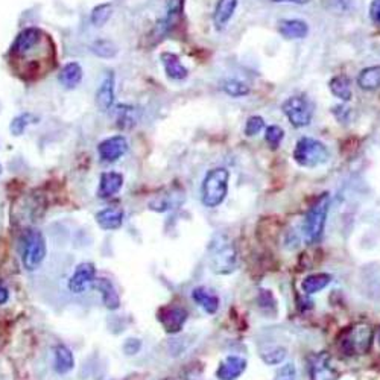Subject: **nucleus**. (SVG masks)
I'll list each match as a JSON object with an SVG mask.
<instances>
[{
    "instance_id": "obj_26",
    "label": "nucleus",
    "mask_w": 380,
    "mask_h": 380,
    "mask_svg": "<svg viewBox=\"0 0 380 380\" xmlns=\"http://www.w3.org/2000/svg\"><path fill=\"white\" fill-rule=\"evenodd\" d=\"M328 88L330 92H332L333 96H336L338 99H341V101H350L351 99V82L350 79L344 77V75H340V77H335L332 81L328 82Z\"/></svg>"
},
{
    "instance_id": "obj_12",
    "label": "nucleus",
    "mask_w": 380,
    "mask_h": 380,
    "mask_svg": "<svg viewBox=\"0 0 380 380\" xmlns=\"http://www.w3.org/2000/svg\"><path fill=\"white\" fill-rule=\"evenodd\" d=\"M159 321L163 326L164 332L169 335L180 333L183 330L187 321V312L178 306H166V308L160 309Z\"/></svg>"
},
{
    "instance_id": "obj_36",
    "label": "nucleus",
    "mask_w": 380,
    "mask_h": 380,
    "mask_svg": "<svg viewBox=\"0 0 380 380\" xmlns=\"http://www.w3.org/2000/svg\"><path fill=\"white\" fill-rule=\"evenodd\" d=\"M370 17L376 24H380V0H373V2H371Z\"/></svg>"
},
{
    "instance_id": "obj_16",
    "label": "nucleus",
    "mask_w": 380,
    "mask_h": 380,
    "mask_svg": "<svg viewBox=\"0 0 380 380\" xmlns=\"http://www.w3.org/2000/svg\"><path fill=\"white\" fill-rule=\"evenodd\" d=\"M192 300L200 306V308L209 313V315H214L219 310V296L214 294L212 289L205 286H198L192 291Z\"/></svg>"
},
{
    "instance_id": "obj_10",
    "label": "nucleus",
    "mask_w": 380,
    "mask_h": 380,
    "mask_svg": "<svg viewBox=\"0 0 380 380\" xmlns=\"http://www.w3.org/2000/svg\"><path fill=\"white\" fill-rule=\"evenodd\" d=\"M96 268L92 262H82L69 278V291L72 294H84L92 289L96 282Z\"/></svg>"
},
{
    "instance_id": "obj_38",
    "label": "nucleus",
    "mask_w": 380,
    "mask_h": 380,
    "mask_svg": "<svg viewBox=\"0 0 380 380\" xmlns=\"http://www.w3.org/2000/svg\"><path fill=\"white\" fill-rule=\"evenodd\" d=\"M272 2H276V3H296V5H306V3H309L310 0H272Z\"/></svg>"
},
{
    "instance_id": "obj_22",
    "label": "nucleus",
    "mask_w": 380,
    "mask_h": 380,
    "mask_svg": "<svg viewBox=\"0 0 380 380\" xmlns=\"http://www.w3.org/2000/svg\"><path fill=\"white\" fill-rule=\"evenodd\" d=\"M278 31L286 40H301L304 37H308L309 26H308V23L303 22V20L291 19V20L280 22Z\"/></svg>"
},
{
    "instance_id": "obj_25",
    "label": "nucleus",
    "mask_w": 380,
    "mask_h": 380,
    "mask_svg": "<svg viewBox=\"0 0 380 380\" xmlns=\"http://www.w3.org/2000/svg\"><path fill=\"white\" fill-rule=\"evenodd\" d=\"M358 86L365 92H374L380 88V65H371L363 69L358 77Z\"/></svg>"
},
{
    "instance_id": "obj_34",
    "label": "nucleus",
    "mask_w": 380,
    "mask_h": 380,
    "mask_svg": "<svg viewBox=\"0 0 380 380\" xmlns=\"http://www.w3.org/2000/svg\"><path fill=\"white\" fill-rule=\"evenodd\" d=\"M295 377H296V368L291 362L285 363V365L280 368L276 374V380H295Z\"/></svg>"
},
{
    "instance_id": "obj_20",
    "label": "nucleus",
    "mask_w": 380,
    "mask_h": 380,
    "mask_svg": "<svg viewBox=\"0 0 380 380\" xmlns=\"http://www.w3.org/2000/svg\"><path fill=\"white\" fill-rule=\"evenodd\" d=\"M160 60L163 63L164 73L166 77L172 81H183L189 77V70L184 68L183 63H181L180 56L172 54V52H163Z\"/></svg>"
},
{
    "instance_id": "obj_2",
    "label": "nucleus",
    "mask_w": 380,
    "mask_h": 380,
    "mask_svg": "<svg viewBox=\"0 0 380 380\" xmlns=\"http://www.w3.org/2000/svg\"><path fill=\"white\" fill-rule=\"evenodd\" d=\"M230 172L225 168H214L205 173L201 184V203L204 207L216 209L228 195Z\"/></svg>"
},
{
    "instance_id": "obj_18",
    "label": "nucleus",
    "mask_w": 380,
    "mask_h": 380,
    "mask_svg": "<svg viewBox=\"0 0 380 380\" xmlns=\"http://www.w3.org/2000/svg\"><path fill=\"white\" fill-rule=\"evenodd\" d=\"M54 353V370L58 374H69L70 371L75 368V358H73V353L65 347L64 344H58L52 349Z\"/></svg>"
},
{
    "instance_id": "obj_15",
    "label": "nucleus",
    "mask_w": 380,
    "mask_h": 380,
    "mask_svg": "<svg viewBox=\"0 0 380 380\" xmlns=\"http://www.w3.org/2000/svg\"><path fill=\"white\" fill-rule=\"evenodd\" d=\"M96 224L105 231L119 230L125 221V212L122 207H106L96 213Z\"/></svg>"
},
{
    "instance_id": "obj_13",
    "label": "nucleus",
    "mask_w": 380,
    "mask_h": 380,
    "mask_svg": "<svg viewBox=\"0 0 380 380\" xmlns=\"http://www.w3.org/2000/svg\"><path fill=\"white\" fill-rule=\"evenodd\" d=\"M248 367L245 358L237 356V354H230L219 363L216 370L218 380H237L241 377Z\"/></svg>"
},
{
    "instance_id": "obj_39",
    "label": "nucleus",
    "mask_w": 380,
    "mask_h": 380,
    "mask_svg": "<svg viewBox=\"0 0 380 380\" xmlns=\"http://www.w3.org/2000/svg\"><path fill=\"white\" fill-rule=\"evenodd\" d=\"M2 171H3V169H2V164H0V175H2Z\"/></svg>"
},
{
    "instance_id": "obj_7",
    "label": "nucleus",
    "mask_w": 380,
    "mask_h": 380,
    "mask_svg": "<svg viewBox=\"0 0 380 380\" xmlns=\"http://www.w3.org/2000/svg\"><path fill=\"white\" fill-rule=\"evenodd\" d=\"M212 271L219 276L231 274L237 267V253L235 245L228 242H221L213 246L210 258Z\"/></svg>"
},
{
    "instance_id": "obj_1",
    "label": "nucleus",
    "mask_w": 380,
    "mask_h": 380,
    "mask_svg": "<svg viewBox=\"0 0 380 380\" xmlns=\"http://www.w3.org/2000/svg\"><path fill=\"white\" fill-rule=\"evenodd\" d=\"M47 255V244L45 235L38 228H26L20 237V258L23 268L37 271Z\"/></svg>"
},
{
    "instance_id": "obj_40",
    "label": "nucleus",
    "mask_w": 380,
    "mask_h": 380,
    "mask_svg": "<svg viewBox=\"0 0 380 380\" xmlns=\"http://www.w3.org/2000/svg\"><path fill=\"white\" fill-rule=\"evenodd\" d=\"M379 340H380V333H379Z\"/></svg>"
},
{
    "instance_id": "obj_19",
    "label": "nucleus",
    "mask_w": 380,
    "mask_h": 380,
    "mask_svg": "<svg viewBox=\"0 0 380 380\" xmlns=\"http://www.w3.org/2000/svg\"><path fill=\"white\" fill-rule=\"evenodd\" d=\"M114 86H116V78L114 73H109L104 78V81L99 86L96 92V105L101 111H109L113 104H114Z\"/></svg>"
},
{
    "instance_id": "obj_24",
    "label": "nucleus",
    "mask_w": 380,
    "mask_h": 380,
    "mask_svg": "<svg viewBox=\"0 0 380 380\" xmlns=\"http://www.w3.org/2000/svg\"><path fill=\"white\" fill-rule=\"evenodd\" d=\"M237 8V0H219L216 8H214L213 23L216 24L218 29H222L233 17V14Z\"/></svg>"
},
{
    "instance_id": "obj_23",
    "label": "nucleus",
    "mask_w": 380,
    "mask_h": 380,
    "mask_svg": "<svg viewBox=\"0 0 380 380\" xmlns=\"http://www.w3.org/2000/svg\"><path fill=\"white\" fill-rule=\"evenodd\" d=\"M330 283H332V276L327 272H317V274H310L303 280L301 289L306 295H313L323 291Z\"/></svg>"
},
{
    "instance_id": "obj_33",
    "label": "nucleus",
    "mask_w": 380,
    "mask_h": 380,
    "mask_svg": "<svg viewBox=\"0 0 380 380\" xmlns=\"http://www.w3.org/2000/svg\"><path fill=\"white\" fill-rule=\"evenodd\" d=\"M263 128H265V120H263L260 116H251L245 123V136L248 137L258 136Z\"/></svg>"
},
{
    "instance_id": "obj_30",
    "label": "nucleus",
    "mask_w": 380,
    "mask_h": 380,
    "mask_svg": "<svg viewBox=\"0 0 380 380\" xmlns=\"http://www.w3.org/2000/svg\"><path fill=\"white\" fill-rule=\"evenodd\" d=\"M222 90L231 97H242L250 93V87L239 79H227L222 84Z\"/></svg>"
},
{
    "instance_id": "obj_14",
    "label": "nucleus",
    "mask_w": 380,
    "mask_h": 380,
    "mask_svg": "<svg viewBox=\"0 0 380 380\" xmlns=\"http://www.w3.org/2000/svg\"><path fill=\"white\" fill-rule=\"evenodd\" d=\"M123 187V175L119 172H104L101 175V181H99L97 196L102 200H109L118 195Z\"/></svg>"
},
{
    "instance_id": "obj_5",
    "label": "nucleus",
    "mask_w": 380,
    "mask_h": 380,
    "mask_svg": "<svg viewBox=\"0 0 380 380\" xmlns=\"http://www.w3.org/2000/svg\"><path fill=\"white\" fill-rule=\"evenodd\" d=\"M373 344V328L368 324H358L344 335L341 349L349 356L354 354H365Z\"/></svg>"
},
{
    "instance_id": "obj_11",
    "label": "nucleus",
    "mask_w": 380,
    "mask_h": 380,
    "mask_svg": "<svg viewBox=\"0 0 380 380\" xmlns=\"http://www.w3.org/2000/svg\"><path fill=\"white\" fill-rule=\"evenodd\" d=\"M128 151V140L123 136H113L102 140L97 145V154L105 163H114L120 160Z\"/></svg>"
},
{
    "instance_id": "obj_32",
    "label": "nucleus",
    "mask_w": 380,
    "mask_h": 380,
    "mask_svg": "<svg viewBox=\"0 0 380 380\" xmlns=\"http://www.w3.org/2000/svg\"><path fill=\"white\" fill-rule=\"evenodd\" d=\"M265 138H267V143L269 145V148H272V150H277L280 143H282V140L285 138V131L277 125H271L269 128H267Z\"/></svg>"
},
{
    "instance_id": "obj_4",
    "label": "nucleus",
    "mask_w": 380,
    "mask_h": 380,
    "mask_svg": "<svg viewBox=\"0 0 380 380\" xmlns=\"http://www.w3.org/2000/svg\"><path fill=\"white\" fill-rule=\"evenodd\" d=\"M330 159L328 148L312 137H301L295 145L294 160L303 168L313 169L323 166Z\"/></svg>"
},
{
    "instance_id": "obj_28",
    "label": "nucleus",
    "mask_w": 380,
    "mask_h": 380,
    "mask_svg": "<svg viewBox=\"0 0 380 380\" xmlns=\"http://www.w3.org/2000/svg\"><path fill=\"white\" fill-rule=\"evenodd\" d=\"M111 15H113V5L111 3H101V5L93 8L92 15H90V20H92L95 26L101 28L110 20Z\"/></svg>"
},
{
    "instance_id": "obj_21",
    "label": "nucleus",
    "mask_w": 380,
    "mask_h": 380,
    "mask_svg": "<svg viewBox=\"0 0 380 380\" xmlns=\"http://www.w3.org/2000/svg\"><path fill=\"white\" fill-rule=\"evenodd\" d=\"M82 75H84V72H82L81 64L77 61H72V63H68L64 65L61 73H60V77H58V81H60V84L64 88L73 90L81 84Z\"/></svg>"
},
{
    "instance_id": "obj_17",
    "label": "nucleus",
    "mask_w": 380,
    "mask_h": 380,
    "mask_svg": "<svg viewBox=\"0 0 380 380\" xmlns=\"http://www.w3.org/2000/svg\"><path fill=\"white\" fill-rule=\"evenodd\" d=\"M95 289H97L99 294H101V299L104 306L109 310H118L120 308V296L116 291V286L113 285L111 280L101 277L96 278V282L93 285Z\"/></svg>"
},
{
    "instance_id": "obj_8",
    "label": "nucleus",
    "mask_w": 380,
    "mask_h": 380,
    "mask_svg": "<svg viewBox=\"0 0 380 380\" xmlns=\"http://www.w3.org/2000/svg\"><path fill=\"white\" fill-rule=\"evenodd\" d=\"M45 34L38 28H28L23 29L20 34L15 38L13 45V55L17 58V60H24L29 55L37 51V47L41 46L45 41Z\"/></svg>"
},
{
    "instance_id": "obj_6",
    "label": "nucleus",
    "mask_w": 380,
    "mask_h": 380,
    "mask_svg": "<svg viewBox=\"0 0 380 380\" xmlns=\"http://www.w3.org/2000/svg\"><path fill=\"white\" fill-rule=\"evenodd\" d=\"M282 110L286 114L287 120L291 122V125L295 128H304L310 125L312 116H313V106L303 96H291L287 97L282 105Z\"/></svg>"
},
{
    "instance_id": "obj_35",
    "label": "nucleus",
    "mask_w": 380,
    "mask_h": 380,
    "mask_svg": "<svg viewBox=\"0 0 380 380\" xmlns=\"http://www.w3.org/2000/svg\"><path fill=\"white\" fill-rule=\"evenodd\" d=\"M140 350H142V341L137 340V338H128L123 344V351H125L128 356H134Z\"/></svg>"
},
{
    "instance_id": "obj_31",
    "label": "nucleus",
    "mask_w": 380,
    "mask_h": 380,
    "mask_svg": "<svg viewBox=\"0 0 380 380\" xmlns=\"http://www.w3.org/2000/svg\"><path fill=\"white\" fill-rule=\"evenodd\" d=\"M92 52L101 58H111L118 54V47L110 40H97L92 45Z\"/></svg>"
},
{
    "instance_id": "obj_9",
    "label": "nucleus",
    "mask_w": 380,
    "mask_h": 380,
    "mask_svg": "<svg viewBox=\"0 0 380 380\" xmlns=\"http://www.w3.org/2000/svg\"><path fill=\"white\" fill-rule=\"evenodd\" d=\"M309 377L310 380H338L340 371L335 367L332 356L321 351L309 358Z\"/></svg>"
},
{
    "instance_id": "obj_29",
    "label": "nucleus",
    "mask_w": 380,
    "mask_h": 380,
    "mask_svg": "<svg viewBox=\"0 0 380 380\" xmlns=\"http://www.w3.org/2000/svg\"><path fill=\"white\" fill-rule=\"evenodd\" d=\"M37 118L32 113H22L17 118H14L11 125H10V131L13 136H22L24 133V129H26L31 123H35Z\"/></svg>"
},
{
    "instance_id": "obj_3",
    "label": "nucleus",
    "mask_w": 380,
    "mask_h": 380,
    "mask_svg": "<svg viewBox=\"0 0 380 380\" xmlns=\"http://www.w3.org/2000/svg\"><path fill=\"white\" fill-rule=\"evenodd\" d=\"M330 203H332V200H330L328 193L319 195L312 203L308 213H306L303 222V235L308 244H317L323 237L330 210Z\"/></svg>"
},
{
    "instance_id": "obj_37",
    "label": "nucleus",
    "mask_w": 380,
    "mask_h": 380,
    "mask_svg": "<svg viewBox=\"0 0 380 380\" xmlns=\"http://www.w3.org/2000/svg\"><path fill=\"white\" fill-rule=\"evenodd\" d=\"M10 301V291H8V287L5 285L0 283V306L6 304Z\"/></svg>"
},
{
    "instance_id": "obj_27",
    "label": "nucleus",
    "mask_w": 380,
    "mask_h": 380,
    "mask_svg": "<svg viewBox=\"0 0 380 380\" xmlns=\"http://www.w3.org/2000/svg\"><path fill=\"white\" fill-rule=\"evenodd\" d=\"M260 356L267 365H280V363L285 362L287 356V350L282 345H272L268 347V349H263Z\"/></svg>"
}]
</instances>
